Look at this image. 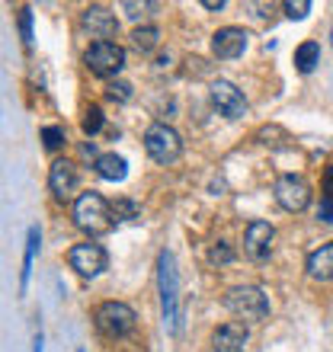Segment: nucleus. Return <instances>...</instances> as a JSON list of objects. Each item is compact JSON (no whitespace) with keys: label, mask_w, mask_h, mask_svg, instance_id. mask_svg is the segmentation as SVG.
I'll return each instance as SVG.
<instances>
[{"label":"nucleus","mask_w":333,"mask_h":352,"mask_svg":"<svg viewBox=\"0 0 333 352\" xmlns=\"http://www.w3.org/2000/svg\"><path fill=\"white\" fill-rule=\"evenodd\" d=\"M330 38H333V32H330Z\"/></svg>","instance_id":"2f4dec72"},{"label":"nucleus","mask_w":333,"mask_h":352,"mask_svg":"<svg viewBox=\"0 0 333 352\" xmlns=\"http://www.w3.org/2000/svg\"><path fill=\"white\" fill-rule=\"evenodd\" d=\"M129 38H131V45L138 48V52H154L158 42H160V32H158V26H135Z\"/></svg>","instance_id":"6ab92c4d"},{"label":"nucleus","mask_w":333,"mask_h":352,"mask_svg":"<svg viewBox=\"0 0 333 352\" xmlns=\"http://www.w3.org/2000/svg\"><path fill=\"white\" fill-rule=\"evenodd\" d=\"M83 65L90 67V74L96 77H119V71L125 67V48L116 42H93L83 52Z\"/></svg>","instance_id":"423d86ee"},{"label":"nucleus","mask_w":333,"mask_h":352,"mask_svg":"<svg viewBox=\"0 0 333 352\" xmlns=\"http://www.w3.org/2000/svg\"><path fill=\"white\" fill-rule=\"evenodd\" d=\"M282 10H286L288 19H305L308 13H311V0H286Z\"/></svg>","instance_id":"b1692460"},{"label":"nucleus","mask_w":333,"mask_h":352,"mask_svg":"<svg viewBox=\"0 0 333 352\" xmlns=\"http://www.w3.org/2000/svg\"><path fill=\"white\" fill-rule=\"evenodd\" d=\"M317 218L327 224H333V199H321V212H317Z\"/></svg>","instance_id":"cd10ccee"},{"label":"nucleus","mask_w":333,"mask_h":352,"mask_svg":"<svg viewBox=\"0 0 333 352\" xmlns=\"http://www.w3.org/2000/svg\"><path fill=\"white\" fill-rule=\"evenodd\" d=\"M158 285H160V307H164V324L170 330H180V272L170 250H160L158 256Z\"/></svg>","instance_id":"f03ea898"},{"label":"nucleus","mask_w":333,"mask_h":352,"mask_svg":"<svg viewBox=\"0 0 333 352\" xmlns=\"http://www.w3.org/2000/svg\"><path fill=\"white\" fill-rule=\"evenodd\" d=\"M317 65H321V45L308 38V42H301V45L295 48V67L301 74H311Z\"/></svg>","instance_id":"f3484780"},{"label":"nucleus","mask_w":333,"mask_h":352,"mask_svg":"<svg viewBox=\"0 0 333 352\" xmlns=\"http://www.w3.org/2000/svg\"><path fill=\"white\" fill-rule=\"evenodd\" d=\"M80 26L87 29L96 42H109V38L119 32V19H116V13H109L106 7L93 3V7H87L80 13Z\"/></svg>","instance_id":"9b49d317"},{"label":"nucleus","mask_w":333,"mask_h":352,"mask_svg":"<svg viewBox=\"0 0 333 352\" xmlns=\"http://www.w3.org/2000/svg\"><path fill=\"white\" fill-rule=\"evenodd\" d=\"M250 340V330L241 324V320H228L212 333V349L215 352H244Z\"/></svg>","instance_id":"4468645a"},{"label":"nucleus","mask_w":333,"mask_h":352,"mask_svg":"<svg viewBox=\"0 0 333 352\" xmlns=\"http://www.w3.org/2000/svg\"><path fill=\"white\" fill-rule=\"evenodd\" d=\"M106 96H109L112 102H129L131 100V84H125V80H112V84L106 87Z\"/></svg>","instance_id":"393cba45"},{"label":"nucleus","mask_w":333,"mask_h":352,"mask_svg":"<svg viewBox=\"0 0 333 352\" xmlns=\"http://www.w3.org/2000/svg\"><path fill=\"white\" fill-rule=\"evenodd\" d=\"M272 241H276V231L269 221H250L247 234H244V253H247L253 263H263L272 253Z\"/></svg>","instance_id":"9d476101"},{"label":"nucleus","mask_w":333,"mask_h":352,"mask_svg":"<svg viewBox=\"0 0 333 352\" xmlns=\"http://www.w3.org/2000/svg\"><path fill=\"white\" fill-rule=\"evenodd\" d=\"M122 10H125L131 19H138V16H144V10H158V3H135V0H125Z\"/></svg>","instance_id":"bb28decb"},{"label":"nucleus","mask_w":333,"mask_h":352,"mask_svg":"<svg viewBox=\"0 0 333 352\" xmlns=\"http://www.w3.org/2000/svg\"><path fill=\"white\" fill-rule=\"evenodd\" d=\"M74 224L83 234L90 237H100V234H109L112 224H116V214H112V205L103 199L100 192H83L77 195L74 202Z\"/></svg>","instance_id":"f257e3e1"},{"label":"nucleus","mask_w":333,"mask_h":352,"mask_svg":"<svg viewBox=\"0 0 333 352\" xmlns=\"http://www.w3.org/2000/svg\"><path fill=\"white\" fill-rule=\"evenodd\" d=\"M308 276L317 278V282H330L333 278V243H321L308 256Z\"/></svg>","instance_id":"2eb2a0df"},{"label":"nucleus","mask_w":333,"mask_h":352,"mask_svg":"<svg viewBox=\"0 0 333 352\" xmlns=\"http://www.w3.org/2000/svg\"><path fill=\"white\" fill-rule=\"evenodd\" d=\"M247 42H250V36L244 32V29L224 26V29H218V32L212 36V52H215V58H222V61H231V58H241V55H244Z\"/></svg>","instance_id":"ddd939ff"},{"label":"nucleus","mask_w":333,"mask_h":352,"mask_svg":"<svg viewBox=\"0 0 333 352\" xmlns=\"http://www.w3.org/2000/svg\"><path fill=\"white\" fill-rule=\"evenodd\" d=\"M77 186H80V170H77L74 160L58 157L55 164L48 167V189H52V195H55V199H61V202L74 199Z\"/></svg>","instance_id":"1a4fd4ad"},{"label":"nucleus","mask_w":333,"mask_h":352,"mask_svg":"<svg viewBox=\"0 0 333 352\" xmlns=\"http://www.w3.org/2000/svg\"><path fill=\"white\" fill-rule=\"evenodd\" d=\"M224 307L244 320H266L269 317V298L257 285H237L224 295Z\"/></svg>","instance_id":"7ed1b4c3"},{"label":"nucleus","mask_w":333,"mask_h":352,"mask_svg":"<svg viewBox=\"0 0 333 352\" xmlns=\"http://www.w3.org/2000/svg\"><path fill=\"white\" fill-rule=\"evenodd\" d=\"M324 199H333V167H327V179H324Z\"/></svg>","instance_id":"c85d7f7f"},{"label":"nucleus","mask_w":333,"mask_h":352,"mask_svg":"<svg viewBox=\"0 0 333 352\" xmlns=\"http://www.w3.org/2000/svg\"><path fill=\"white\" fill-rule=\"evenodd\" d=\"M103 109L100 106H90V109L83 112V131H87V135H96V131L103 129Z\"/></svg>","instance_id":"5701e85b"},{"label":"nucleus","mask_w":333,"mask_h":352,"mask_svg":"<svg viewBox=\"0 0 333 352\" xmlns=\"http://www.w3.org/2000/svg\"><path fill=\"white\" fill-rule=\"evenodd\" d=\"M144 151H148L158 164H176L180 154H183V138H180L166 122H154V125L144 131Z\"/></svg>","instance_id":"39448f33"},{"label":"nucleus","mask_w":333,"mask_h":352,"mask_svg":"<svg viewBox=\"0 0 333 352\" xmlns=\"http://www.w3.org/2000/svg\"><path fill=\"white\" fill-rule=\"evenodd\" d=\"M19 36H23V45H32V10L19 7Z\"/></svg>","instance_id":"a878e982"},{"label":"nucleus","mask_w":333,"mask_h":352,"mask_svg":"<svg viewBox=\"0 0 333 352\" xmlns=\"http://www.w3.org/2000/svg\"><path fill=\"white\" fill-rule=\"evenodd\" d=\"M202 7H205V10H222V7H224V0H205Z\"/></svg>","instance_id":"c756f323"},{"label":"nucleus","mask_w":333,"mask_h":352,"mask_svg":"<svg viewBox=\"0 0 333 352\" xmlns=\"http://www.w3.org/2000/svg\"><path fill=\"white\" fill-rule=\"evenodd\" d=\"M112 214L122 218V221H135V218H141V205L131 202V199H116L112 202Z\"/></svg>","instance_id":"aec40b11"},{"label":"nucleus","mask_w":333,"mask_h":352,"mask_svg":"<svg viewBox=\"0 0 333 352\" xmlns=\"http://www.w3.org/2000/svg\"><path fill=\"white\" fill-rule=\"evenodd\" d=\"M67 266L74 269L80 278H96L103 272V269L109 266V256H106V250H103L100 243H77V247H71L67 250Z\"/></svg>","instance_id":"0eeeda50"},{"label":"nucleus","mask_w":333,"mask_h":352,"mask_svg":"<svg viewBox=\"0 0 333 352\" xmlns=\"http://www.w3.org/2000/svg\"><path fill=\"white\" fill-rule=\"evenodd\" d=\"M39 243H42V231H39L36 224L29 228V237H26V256H23V272H19V288L26 292L29 285V272H32V260H36L39 253Z\"/></svg>","instance_id":"a211bd4d"},{"label":"nucleus","mask_w":333,"mask_h":352,"mask_svg":"<svg viewBox=\"0 0 333 352\" xmlns=\"http://www.w3.org/2000/svg\"><path fill=\"white\" fill-rule=\"evenodd\" d=\"M208 260L215 263V266H228V263H234V250H231V243H224V241H218L208 250Z\"/></svg>","instance_id":"4be33fe9"},{"label":"nucleus","mask_w":333,"mask_h":352,"mask_svg":"<svg viewBox=\"0 0 333 352\" xmlns=\"http://www.w3.org/2000/svg\"><path fill=\"white\" fill-rule=\"evenodd\" d=\"M42 141H45V151H58L67 141L65 129H61V125H45V129H42Z\"/></svg>","instance_id":"412c9836"},{"label":"nucleus","mask_w":333,"mask_h":352,"mask_svg":"<svg viewBox=\"0 0 333 352\" xmlns=\"http://www.w3.org/2000/svg\"><path fill=\"white\" fill-rule=\"evenodd\" d=\"M93 170H96V176L106 179V183H122V179L129 176V164H125L122 154H100L96 164H93Z\"/></svg>","instance_id":"dca6fc26"},{"label":"nucleus","mask_w":333,"mask_h":352,"mask_svg":"<svg viewBox=\"0 0 333 352\" xmlns=\"http://www.w3.org/2000/svg\"><path fill=\"white\" fill-rule=\"evenodd\" d=\"M93 320H96V330H100L103 336L119 340V336H129L131 330H135V320H138V314H135V311H131L125 301H103V305L96 307Z\"/></svg>","instance_id":"20e7f679"},{"label":"nucleus","mask_w":333,"mask_h":352,"mask_svg":"<svg viewBox=\"0 0 333 352\" xmlns=\"http://www.w3.org/2000/svg\"><path fill=\"white\" fill-rule=\"evenodd\" d=\"M212 102L222 109V116H228V119H244V116H247V100H244V93L234 84H228V80H215L212 84Z\"/></svg>","instance_id":"f8f14e48"},{"label":"nucleus","mask_w":333,"mask_h":352,"mask_svg":"<svg viewBox=\"0 0 333 352\" xmlns=\"http://www.w3.org/2000/svg\"><path fill=\"white\" fill-rule=\"evenodd\" d=\"M32 346H36L32 352H42V336H36V343H32Z\"/></svg>","instance_id":"7c9ffc66"},{"label":"nucleus","mask_w":333,"mask_h":352,"mask_svg":"<svg viewBox=\"0 0 333 352\" xmlns=\"http://www.w3.org/2000/svg\"><path fill=\"white\" fill-rule=\"evenodd\" d=\"M276 202L286 208V212H305L311 205V186L308 179L295 173H286L276 179Z\"/></svg>","instance_id":"6e6552de"}]
</instances>
